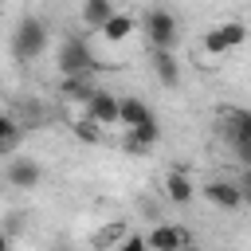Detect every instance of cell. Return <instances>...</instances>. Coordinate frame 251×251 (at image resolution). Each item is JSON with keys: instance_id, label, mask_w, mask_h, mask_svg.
I'll return each instance as SVG.
<instances>
[{"instance_id": "obj_21", "label": "cell", "mask_w": 251, "mask_h": 251, "mask_svg": "<svg viewBox=\"0 0 251 251\" xmlns=\"http://www.w3.org/2000/svg\"><path fill=\"white\" fill-rule=\"evenodd\" d=\"M235 153H239V157L251 165V141H235Z\"/></svg>"}, {"instance_id": "obj_14", "label": "cell", "mask_w": 251, "mask_h": 251, "mask_svg": "<svg viewBox=\"0 0 251 251\" xmlns=\"http://www.w3.org/2000/svg\"><path fill=\"white\" fill-rule=\"evenodd\" d=\"M59 94H63L67 102H86V98L94 94L90 75H63V78H59Z\"/></svg>"}, {"instance_id": "obj_18", "label": "cell", "mask_w": 251, "mask_h": 251, "mask_svg": "<svg viewBox=\"0 0 251 251\" xmlns=\"http://www.w3.org/2000/svg\"><path fill=\"white\" fill-rule=\"evenodd\" d=\"M16 137H20V126H16V118L0 110V149H12V145H16Z\"/></svg>"}, {"instance_id": "obj_8", "label": "cell", "mask_w": 251, "mask_h": 251, "mask_svg": "<svg viewBox=\"0 0 251 251\" xmlns=\"http://www.w3.org/2000/svg\"><path fill=\"white\" fill-rule=\"evenodd\" d=\"M149 63H153V75H157L161 86H176V82H180V63H176L173 47H153Z\"/></svg>"}, {"instance_id": "obj_1", "label": "cell", "mask_w": 251, "mask_h": 251, "mask_svg": "<svg viewBox=\"0 0 251 251\" xmlns=\"http://www.w3.org/2000/svg\"><path fill=\"white\" fill-rule=\"evenodd\" d=\"M47 51V24L39 20V16H24L20 24H16V31H12V55L20 59V63H31V59H39Z\"/></svg>"}, {"instance_id": "obj_20", "label": "cell", "mask_w": 251, "mask_h": 251, "mask_svg": "<svg viewBox=\"0 0 251 251\" xmlns=\"http://www.w3.org/2000/svg\"><path fill=\"white\" fill-rule=\"evenodd\" d=\"M149 247V235H122V251H141Z\"/></svg>"}, {"instance_id": "obj_2", "label": "cell", "mask_w": 251, "mask_h": 251, "mask_svg": "<svg viewBox=\"0 0 251 251\" xmlns=\"http://www.w3.org/2000/svg\"><path fill=\"white\" fill-rule=\"evenodd\" d=\"M59 75H90L94 67H98V59H94V51L82 43V39H63L59 43Z\"/></svg>"}, {"instance_id": "obj_3", "label": "cell", "mask_w": 251, "mask_h": 251, "mask_svg": "<svg viewBox=\"0 0 251 251\" xmlns=\"http://www.w3.org/2000/svg\"><path fill=\"white\" fill-rule=\"evenodd\" d=\"M141 27H145V35H149V43L153 47H173L176 43V16L169 12V8H149L145 12V20H141Z\"/></svg>"}, {"instance_id": "obj_16", "label": "cell", "mask_w": 251, "mask_h": 251, "mask_svg": "<svg viewBox=\"0 0 251 251\" xmlns=\"http://www.w3.org/2000/svg\"><path fill=\"white\" fill-rule=\"evenodd\" d=\"M71 129H75V137H78V141H86V145H98V141H102V122H94L90 114L75 118V122H71Z\"/></svg>"}, {"instance_id": "obj_5", "label": "cell", "mask_w": 251, "mask_h": 251, "mask_svg": "<svg viewBox=\"0 0 251 251\" xmlns=\"http://www.w3.org/2000/svg\"><path fill=\"white\" fill-rule=\"evenodd\" d=\"M157 141H161V122L153 118V122H145V126H129V129H126L122 149H126V153H133V157H141V153H149Z\"/></svg>"}, {"instance_id": "obj_17", "label": "cell", "mask_w": 251, "mask_h": 251, "mask_svg": "<svg viewBox=\"0 0 251 251\" xmlns=\"http://www.w3.org/2000/svg\"><path fill=\"white\" fill-rule=\"evenodd\" d=\"M220 27V35L227 39V47H239L243 39H247V24L243 20H224V24H216Z\"/></svg>"}, {"instance_id": "obj_12", "label": "cell", "mask_w": 251, "mask_h": 251, "mask_svg": "<svg viewBox=\"0 0 251 251\" xmlns=\"http://www.w3.org/2000/svg\"><path fill=\"white\" fill-rule=\"evenodd\" d=\"M157 114L141 102V98H118V122L129 129V126H145V122H153Z\"/></svg>"}, {"instance_id": "obj_7", "label": "cell", "mask_w": 251, "mask_h": 251, "mask_svg": "<svg viewBox=\"0 0 251 251\" xmlns=\"http://www.w3.org/2000/svg\"><path fill=\"white\" fill-rule=\"evenodd\" d=\"M204 200L216 204V208L235 212V208H243V188L231 184V180H208V184H204Z\"/></svg>"}, {"instance_id": "obj_23", "label": "cell", "mask_w": 251, "mask_h": 251, "mask_svg": "<svg viewBox=\"0 0 251 251\" xmlns=\"http://www.w3.org/2000/svg\"><path fill=\"white\" fill-rule=\"evenodd\" d=\"M8 247H12V239H8L4 231H0V251H8Z\"/></svg>"}, {"instance_id": "obj_19", "label": "cell", "mask_w": 251, "mask_h": 251, "mask_svg": "<svg viewBox=\"0 0 251 251\" xmlns=\"http://www.w3.org/2000/svg\"><path fill=\"white\" fill-rule=\"evenodd\" d=\"M204 51H208V55H227V51H231V47H227V39L220 35V27L204 31Z\"/></svg>"}, {"instance_id": "obj_6", "label": "cell", "mask_w": 251, "mask_h": 251, "mask_svg": "<svg viewBox=\"0 0 251 251\" xmlns=\"http://www.w3.org/2000/svg\"><path fill=\"white\" fill-rule=\"evenodd\" d=\"M4 176H8L12 188H35V184L43 180V169H39V161H31V157H12L8 169H4Z\"/></svg>"}, {"instance_id": "obj_22", "label": "cell", "mask_w": 251, "mask_h": 251, "mask_svg": "<svg viewBox=\"0 0 251 251\" xmlns=\"http://www.w3.org/2000/svg\"><path fill=\"white\" fill-rule=\"evenodd\" d=\"M239 188H243V204H251V173L239 180Z\"/></svg>"}, {"instance_id": "obj_11", "label": "cell", "mask_w": 251, "mask_h": 251, "mask_svg": "<svg viewBox=\"0 0 251 251\" xmlns=\"http://www.w3.org/2000/svg\"><path fill=\"white\" fill-rule=\"evenodd\" d=\"M165 196H169V204H188V200L196 196L192 176H188L184 169H173V173L165 176Z\"/></svg>"}, {"instance_id": "obj_13", "label": "cell", "mask_w": 251, "mask_h": 251, "mask_svg": "<svg viewBox=\"0 0 251 251\" xmlns=\"http://www.w3.org/2000/svg\"><path fill=\"white\" fill-rule=\"evenodd\" d=\"M133 27H137V20H133V16L114 12V16H110V20L98 27V31H102V39H106V43H126V39L133 35Z\"/></svg>"}, {"instance_id": "obj_24", "label": "cell", "mask_w": 251, "mask_h": 251, "mask_svg": "<svg viewBox=\"0 0 251 251\" xmlns=\"http://www.w3.org/2000/svg\"><path fill=\"white\" fill-rule=\"evenodd\" d=\"M0 153H4V149H0Z\"/></svg>"}, {"instance_id": "obj_4", "label": "cell", "mask_w": 251, "mask_h": 251, "mask_svg": "<svg viewBox=\"0 0 251 251\" xmlns=\"http://www.w3.org/2000/svg\"><path fill=\"white\" fill-rule=\"evenodd\" d=\"M82 110H86L94 122H102V126H118V94H114V90L94 86V94L82 102Z\"/></svg>"}, {"instance_id": "obj_9", "label": "cell", "mask_w": 251, "mask_h": 251, "mask_svg": "<svg viewBox=\"0 0 251 251\" xmlns=\"http://www.w3.org/2000/svg\"><path fill=\"white\" fill-rule=\"evenodd\" d=\"M188 243H192V235L176 224H161V227L149 231V247H157V251H176V247H188Z\"/></svg>"}, {"instance_id": "obj_15", "label": "cell", "mask_w": 251, "mask_h": 251, "mask_svg": "<svg viewBox=\"0 0 251 251\" xmlns=\"http://www.w3.org/2000/svg\"><path fill=\"white\" fill-rule=\"evenodd\" d=\"M110 16H114V0H82V24H86V27L98 31Z\"/></svg>"}, {"instance_id": "obj_10", "label": "cell", "mask_w": 251, "mask_h": 251, "mask_svg": "<svg viewBox=\"0 0 251 251\" xmlns=\"http://www.w3.org/2000/svg\"><path fill=\"white\" fill-rule=\"evenodd\" d=\"M220 129L231 137V145L235 141H251V110H224V118H220Z\"/></svg>"}]
</instances>
